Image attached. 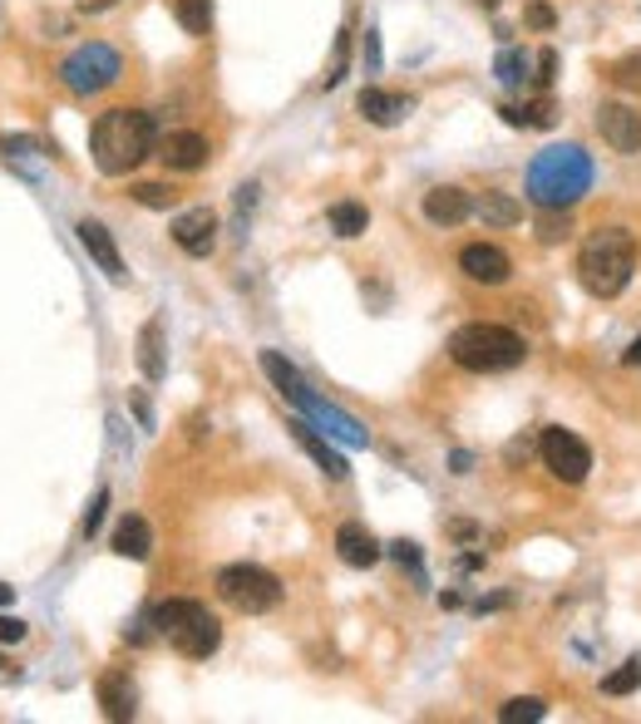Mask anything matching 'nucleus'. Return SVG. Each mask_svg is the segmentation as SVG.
I'll list each match as a JSON object with an SVG mask.
<instances>
[{
  "instance_id": "1",
  "label": "nucleus",
  "mask_w": 641,
  "mask_h": 724,
  "mask_svg": "<svg viewBox=\"0 0 641 724\" xmlns=\"http://www.w3.org/2000/svg\"><path fill=\"white\" fill-rule=\"evenodd\" d=\"M158 148V119L144 109H109L89 129V153L105 178H124Z\"/></svg>"
},
{
  "instance_id": "2",
  "label": "nucleus",
  "mask_w": 641,
  "mask_h": 724,
  "mask_svg": "<svg viewBox=\"0 0 641 724\" xmlns=\"http://www.w3.org/2000/svg\"><path fill=\"white\" fill-rule=\"evenodd\" d=\"M592 158L578 143H553L529 163V202L538 207H578L592 192Z\"/></svg>"
},
{
  "instance_id": "3",
  "label": "nucleus",
  "mask_w": 641,
  "mask_h": 724,
  "mask_svg": "<svg viewBox=\"0 0 641 724\" xmlns=\"http://www.w3.org/2000/svg\"><path fill=\"white\" fill-rule=\"evenodd\" d=\"M637 271V237L627 227H598L578 251V281L588 286V296L612 301L632 286Z\"/></svg>"
},
{
  "instance_id": "4",
  "label": "nucleus",
  "mask_w": 641,
  "mask_h": 724,
  "mask_svg": "<svg viewBox=\"0 0 641 724\" xmlns=\"http://www.w3.org/2000/svg\"><path fill=\"white\" fill-rule=\"evenodd\" d=\"M450 355L460 370L474 375H499V370H519L529 345H523L519 330L494 326V320H469L450 336Z\"/></svg>"
},
{
  "instance_id": "5",
  "label": "nucleus",
  "mask_w": 641,
  "mask_h": 724,
  "mask_svg": "<svg viewBox=\"0 0 641 724\" xmlns=\"http://www.w3.org/2000/svg\"><path fill=\"white\" fill-rule=\"evenodd\" d=\"M119 75H124V60H119V50H114V44H105V40L75 44V50L65 54V65H60V85L70 89V95H79V99L105 95V89Z\"/></svg>"
},
{
  "instance_id": "6",
  "label": "nucleus",
  "mask_w": 641,
  "mask_h": 724,
  "mask_svg": "<svg viewBox=\"0 0 641 724\" xmlns=\"http://www.w3.org/2000/svg\"><path fill=\"white\" fill-rule=\"evenodd\" d=\"M217 596H223L233 612L243 616H262L282 602V582L267 567H252V562H233V567L217 572Z\"/></svg>"
},
{
  "instance_id": "7",
  "label": "nucleus",
  "mask_w": 641,
  "mask_h": 724,
  "mask_svg": "<svg viewBox=\"0 0 641 724\" xmlns=\"http://www.w3.org/2000/svg\"><path fill=\"white\" fill-rule=\"evenodd\" d=\"M538 448H543V464L548 474H553L558 483H582L592 474V448L578 439L572 429H543V439H538Z\"/></svg>"
},
{
  "instance_id": "8",
  "label": "nucleus",
  "mask_w": 641,
  "mask_h": 724,
  "mask_svg": "<svg viewBox=\"0 0 641 724\" xmlns=\"http://www.w3.org/2000/svg\"><path fill=\"white\" fill-rule=\"evenodd\" d=\"M174 241H178V251H188V257H213V247H217V212L213 207H188V212H178L174 217Z\"/></svg>"
},
{
  "instance_id": "9",
  "label": "nucleus",
  "mask_w": 641,
  "mask_h": 724,
  "mask_svg": "<svg viewBox=\"0 0 641 724\" xmlns=\"http://www.w3.org/2000/svg\"><path fill=\"white\" fill-rule=\"evenodd\" d=\"M168 646L183 651L188 661H208V655H213L217 646H223V621H217V616L208 612V606L198 602V612L183 621V631H178L174 641H168Z\"/></svg>"
},
{
  "instance_id": "10",
  "label": "nucleus",
  "mask_w": 641,
  "mask_h": 724,
  "mask_svg": "<svg viewBox=\"0 0 641 724\" xmlns=\"http://www.w3.org/2000/svg\"><path fill=\"white\" fill-rule=\"evenodd\" d=\"M302 414L326 429V439H336V444H346V448H365V444H371V429H365L361 419H351L346 409H336L331 399H320V395H312V405H306Z\"/></svg>"
},
{
  "instance_id": "11",
  "label": "nucleus",
  "mask_w": 641,
  "mask_h": 724,
  "mask_svg": "<svg viewBox=\"0 0 641 724\" xmlns=\"http://www.w3.org/2000/svg\"><path fill=\"white\" fill-rule=\"evenodd\" d=\"M460 271L479 286H503L513 276V261H509V251L494 247V241H469L460 251Z\"/></svg>"
},
{
  "instance_id": "12",
  "label": "nucleus",
  "mask_w": 641,
  "mask_h": 724,
  "mask_svg": "<svg viewBox=\"0 0 641 724\" xmlns=\"http://www.w3.org/2000/svg\"><path fill=\"white\" fill-rule=\"evenodd\" d=\"M598 133L607 138L612 153H641V113L627 103H602L598 109Z\"/></svg>"
},
{
  "instance_id": "13",
  "label": "nucleus",
  "mask_w": 641,
  "mask_h": 724,
  "mask_svg": "<svg viewBox=\"0 0 641 724\" xmlns=\"http://www.w3.org/2000/svg\"><path fill=\"white\" fill-rule=\"evenodd\" d=\"M286 429H292V439H296V444L306 448V454L316 458V468H320V474H326V478H336V483H341V478H351L346 454H341V448L331 444L326 434H316V424H312V419H292V424H286Z\"/></svg>"
},
{
  "instance_id": "14",
  "label": "nucleus",
  "mask_w": 641,
  "mask_h": 724,
  "mask_svg": "<svg viewBox=\"0 0 641 724\" xmlns=\"http://www.w3.org/2000/svg\"><path fill=\"white\" fill-rule=\"evenodd\" d=\"M336 557L346 562V567L365 572V567H375V562L385 557V547L375 543V533L365 523H341L336 527Z\"/></svg>"
},
{
  "instance_id": "15",
  "label": "nucleus",
  "mask_w": 641,
  "mask_h": 724,
  "mask_svg": "<svg viewBox=\"0 0 641 724\" xmlns=\"http://www.w3.org/2000/svg\"><path fill=\"white\" fill-rule=\"evenodd\" d=\"M356 109H361L365 123H375V129H395V123L410 119L415 99H410V95H391V89H361Z\"/></svg>"
},
{
  "instance_id": "16",
  "label": "nucleus",
  "mask_w": 641,
  "mask_h": 724,
  "mask_svg": "<svg viewBox=\"0 0 641 724\" xmlns=\"http://www.w3.org/2000/svg\"><path fill=\"white\" fill-rule=\"evenodd\" d=\"M208 138L203 133H193V129H178V133H168V138H158V158H164L174 172H198L203 163H208Z\"/></svg>"
},
{
  "instance_id": "17",
  "label": "nucleus",
  "mask_w": 641,
  "mask_h": 724,
  "mask_svg": "<svg viewBox=\"0 0 641 724\" xmlns=\"http://www.w3.org/2000/svg\"><path fill=\"white\" fill-rule=\"evenodd\" d=\"M99 705H105V720H114V724L139 715V690H134L129 671H105L99 675Z\"/></svg>"
},
{
  "instance_id": "18",
  "label": "nucleus",
  "mask_w": 641,
  "mask_h": 724,
  "mask_svg": "<svg viewBox=\"0 0 641 724\" xmlns=\"http://www.w3.org/2000/svg\"><path fill=\"white\" fill-rule=\"evenodd\" d=\"M79 232V247L95 257V267L109 276V281H124V257H119V247H114V237H109V227L105 222H95V217H85V222L75 227Z\"/></svg>"
},
{
  "instance_id": "19",
  "label": "nucleus",
  "mask_w": 641,
  "mask_h": 724,
  "mask_svg": "<svg viewBox=\"0 0 641 724\" xmlns=\"http://www.w3.org/2000/svg\"><path fill=\"white\" fill-rule=\"evenodd\" d=\"M469 212H474V198H469L464 188H454V182H444V188H430L425 192V217H430L434 227H460Z\"/></svg>"
},
{
  "instance_id": "20",
  "label": "nucleus",
  "mask_w": 641,
  "mask_h": 724,
  "mask_svg": "<svg viewBox=\"0 0 641 724\" xmlns=\"http://www.w3.org/2000/svg\"><path fill=\"white\" fill-rule=\"evenodd\" d=\"M262 370H267V379L282 389V399H292L296 409H306V405H312V389H306L302 370H296V365L286 360L282 350H262Z\"/></svg>"
},
{
  "instance_id": "21",
  "label": "nucleus",
  "mask_w": 641,
  "mask_h": 724,
  "mask_svg": "<svg viewBox=\"0 0 641 724\" xmlns=\"http://www.w3.org/2000/svg\"><path fill=\"white\" fill-rule=\"evenodd\" d=\"M114 552L129 562H148V552H154V527H148V517H139V513L119 517V527H114Z\"/></svg>"
},
{
  "instance_id": "22",
  "label": "nucleus",
  "mask_w": 641,
  "mask_h": 724,
  "mask_svg": "<svg viewBox=\"0 0 641 724\" xmlns=\"http://www.w3.org/2000/svg\"><path fill=\"white\" fill-rule=\"evenodd\" d=\"M139 370H144L148 385H158V379L168 375V355H164V316L144 320V330H139Z\"/></svg>"
},
{
  "instance_id": "23",
  "label": "nucleus",
  "mask_w": 641,
  "mask_h": 724,
  "mask_svg": "<svg viewBox=\"0 0 641 724\" xmlns=\"http://www.w3.org/2000/svg\"><path fill=\"white\" fill-rule=\"evenodd\" d=\"M474 217L484 227H513V222H523V207H519V198H509V192H484V198L474 202Z\"/></svg>"
},
{
  "instance_id": "24",
  "label": "nucleus",
  "mask_w": 641,
  "mask_h": 724,
  "mask_svg": "<svg viewBox=\"0 0 641 724\" xmlns=\"http://www.w3.org/2000/svg\"><path fill=\"white\" fill-rule=\"evenodd\" d=\"M529 69H533V54H529V50H519V44H503L499 60H494L499 85H509V89H519L523 79H529Z\"/></svg>"
},
{
  "instance_id": "25",
  "label": "nucleus",
  "mask_w": 641,
  "mask_h": 724,
  "mask_svg": "<svg viewBox=\"0 0 641 724\" xmlns=\"http://www.w3.org/2000/svg\"><path fill=\"white\" fill-rule=\"evenodd\" d=\"M503 123H513V129H548V123L558 119V109L548 99H533V103H523V109H509V103H503Z\"/></svg>"
},
{
  "instance_id": "26",
  "label": "nucleus",
  "mask_w": 641,
  "mask_h": 724,
  "mask_svg": "<svg viewBox=\"0 0 641 724\" xmlns=\"http://www.w3.org/2000/svg\"><path fill=\"white\" fill-rule=\"evenodd\" d=\"M365 227H371V212H365V202H336L331 207V232L336 237H361Z\"/></svg>"
},
{
  "instance_id": "27",
  "label": "nucleus",
  "mask_w": 641,
  "mask_h": 724,
  "mask_svg": "<svg viewBox=\"0 0 641 724\" xmlns=\"http://www.w3.org/2000/svg\"><path fill=\"white\" fill-rule=\"evenodd\" d=\"M174 16L188 34H208L213 30V0H174Z\"/></svg>"
},
{
  "instance_id": "28",
  "label": "nucleus",
  "mask_w": 641,
  "mask_h": 724,
  "mask_svg": "<svg viewBox=\"0 0 641 724\" xmlns=\"http://www.w3.org/2000/svg\"><path fill=\"white\" fill-rule=\"evenodd\" d=\"M632 690H641V655H627V661L602 681V695H632Z\"/></svg>"
},
{
  "instance_id": "29",
  "label": "nucleus",
  "mask_w": 641,
  "mask_h": 724,
  "mask_svg": "<svg viewBox=\"0 0 641 724\" xmlns=\"http://www.w3.org/2000/svg\"><path fill=\"white\" fill-rule=\"evenodd\" d=\"M572 207H543V217H538V241H563V237H572Z\"/></svg>"
},
{
  "instance_id": "30",
  "label": "nucleus",
  "mask_w": 641,
  "mask_h": 724,
  "mask_svg": "<svg viewBox=\"0 0 641 724\" xmlns=\"http://www.w3.org/2000/svg\"><path fill=\"white\" fill-rule=\"evenodd\" d=\"M351 69V30L336 34V50H331V65H326V89H336Z\"/></svg>"
},
{
  "instance_id": "31",
  "label": "nucleus",
  "mask_w": 641,
  "mask_h": 724,
  "mask_svg": "<svg viewBox=\"0 0 641 724\" xmlns=\"http://www.w3.org/2000/svg\"><path fill=\"white\" fill-rule=\"evenodd\" d=\"M543 715H548V705H543V700H533V695H529V700H509V705H499V720H503V724H519V720L533 724V720H543Z\"/></svg>"
},
{
  "instance_id": "32",
  "label": "nucleus",
  "mask_w": 641,
  "mask_h": 724,
  "mask_svg": "<svg viewBox=\"0 0 641 724\" xmlns=\"http://www.w3.org/2000/svg\"><path fill=\"white\" fill-rule=\"evenodd\" d=\"M134 202L158 207V212H164V207H174V202H178V192L168 188V182H139V188H134Z\"/></svg>"
},
{
  "instance_id": "33",
  "label": "nucleus",
  "mask_w": 641,
  "mask_h": 724,
  "mask_svg": "<svg viewBox=\"0 0 641 724\" xmlns=\"http://www.w3.org/2000/svg\"><path fill=\"white\" fill-rule=\"evenodd\" d=\"M612 85L622 89H641V54H627V60L612 65Z\"/></svg>"
},
{
  "instance_id": "34",
  "label": "nucleus",
  "mask_w": 641,
  "mask_h": 724,
  "mask_svg": "<svg viewBox=\"0 0 641 724\" xmlns=\"http://www.w3.org/2000/svg\"><path fill=\"white\" fill-rule=\"evenodd\" d=\"M391 557L400 562V567L415 572V582H425V567H420V547L415 543H391Z\"/></svg>"
},
{
  "instance_id": "35",
  "label": "nucleus",
  "mask_w": 641,
  "mask_h": 724,
  "mask_svg": "<svg viewBox=\"0 0 641 724\" xmlns=\"http://www.w3.org/2000/svg\"><path fill=\"white\" fill-rule=\"evenodd\" d=\"M105 508H109V488H99L95 503H89V513H85V537L99 533V523H105Z\"/></svg>"
},
{
  "instance_id": "36",
  "label": "nucleus",
  "mask_w": 641,
  "mask_h": 724,
  "mask_svg": "<svg viewBox=\"0 0 641 724\" xmlns=\"http://www.w3.org/2000/svg\"><path fill=\"white\" fill-rule=\"evenodd\" d=\"M20 641H26V621L0 616V646H20Z\"/></svg>"
},
{
  "instance_id": "37",
  "label": "nucleus",
  "mask_w": 641,
  "mask_h": 724,
  "mask_svg": "<svg viewBox=\"0 0 641 724\" xmlns=\"http://www.w3.org/2000/svg\"><path fill=\"white\" fill-rule=\"evenodd\" d=\"M533 79H538L543 89L553 85V79H558V50H543V54H538V75H533Z\"/></svg>"
},
{
  "instance_id": "38",
  "label": "nucleus",
  "mask_w": 641,
  "mask_h": 724,
  "mask_svg": "<svg viewBox=\"0 0 641 724\" xmlns=\"http://www.w3.org/2000/svg\"><path fill=\"white\" fill-rule=\"evenodd\" d=\"M529 26H533V30H553V26H558L553 6H543V0H533V6H529Z\"/></svg>"
},
{
  "instance_id": "39",
  "label": "nucleus",
  "mask_w": 641,
  "mask_h": 724,
  "mask_svg": "<svg viewBox=\"0 0 641 724\" xmlns=\"http://www.w3.org/2000/svg\"><path fill=\"white\" fill-rule=\"evenodd\" d=\"M365 69H381V34L365 30Z\"/></svg>"
},
{
  "instance_id": "40",
  "label": "nucleus",
  "mask_w": 641,
  "mask_h": 724,
  "mask_svg": "<svg viewBox=\"0 0 641 724\" xmlns=\"http://www.w3.org/2000/svg\"><path fill=\"white\" fill-rule=\"evenodd\" d=\"M79 10H89V16H105V10H114L119 6V0H75Z\"/></svg>"
},
{
  "instance_id": "41",
  "label": "nucleus",
  "mask_w": 641,
  "mask_h": 724,
  "mask_svg": "<svg viewBox=\"0 0 641 724\" xmlns=\"http://www.w3.org/2000/svg\"><path fill=\"white\" fill-rule=\"evenodd\" d=\"M622 365H641V336H637V340L622 350Z\"/></svg>"
},
{
  "instance_id": "42",
  "label": "nucleus",
  "mask_w": 641,
  "mask_h": 724,
  "mask_svg": "<svg viewBox=\"0 0 641 724\" xmlns=\"http://www.w3.org/2000/svg\"><path fill=\"white\" fill-rule=\"evenodd\" d=\"M10 602H16V586H6V582H0V606H10Z\"/></svg>"
},
{
  "instance_id": "43",
  "label": "nucleus",
  "mask_w": 641,
  "mask_h": 724,
  "mask_svg": "<svg viewBox=\"0 0 641 724\" xmlns=\"http://www.w3.org/2000/svg\"><path fill=\"white\" fill-rule=\"evenodd\" d=\"M479 6H484V10H494V6H499V0H479Z\"/></svg>"
}]
</instances>
